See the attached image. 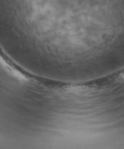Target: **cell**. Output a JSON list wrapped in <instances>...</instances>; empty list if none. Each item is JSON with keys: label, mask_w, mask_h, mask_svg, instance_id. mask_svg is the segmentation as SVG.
<instances>
[{"label": "cell", "mask_w": 124, "mask_h": 149, "mask_svg": "<svg viewBox=\"0 0 124 149\" xmlns=\"http://www.w3.org/2000/svg\"><path fill=\"white\" fill-rule=\"evenodd\" d=\"M122 79H124V73L122 74Z\"/></svg>", "instance_id": "cell-1"}]
</instances>
